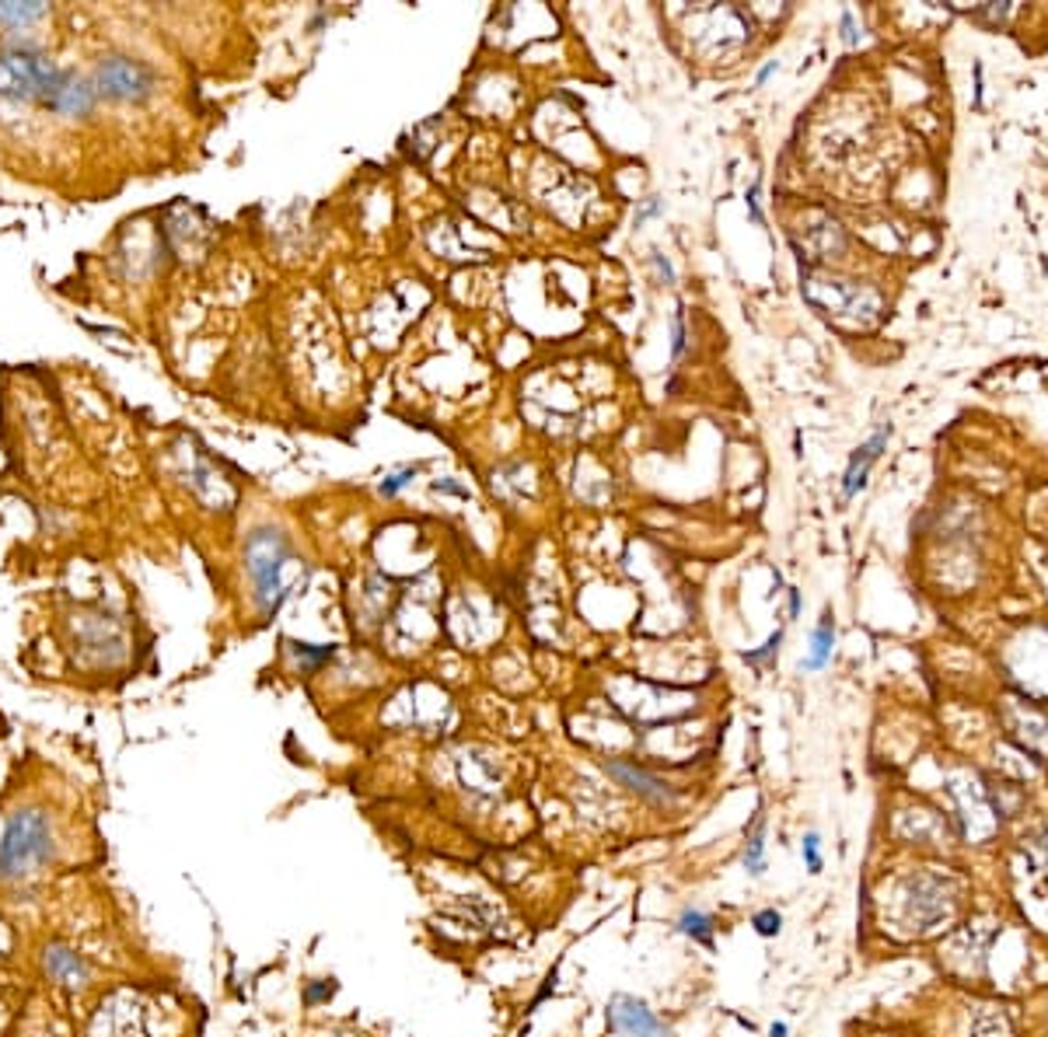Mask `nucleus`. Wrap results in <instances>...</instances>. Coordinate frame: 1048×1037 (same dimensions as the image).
I'll use <instances>...</instances> for the list:
<instances>
[{
  "instance_id": "f257e3e1",
  "label": "nucleus",
  "mask_w": 1048,
  "mask_h": 1037,
  "mask_svg": "<svg viewBox=\"0 0 1048 1037\" xmlns=\"http://www.w3.org/2000/svg\"><path fill=\"white\" fill-rule=\"evenodd\" d=\"M57 842L52 825L43 811H14L8 817L4 838H0V884H25L52 863Z\"/></svg>"
},
{
  "instance_id": "f03ea898",
  "label": "nucleus",
  "mask_w": 1048,
  "mask_h": 1037,
  "mask_svg": "<svg viewBox=\"0 0 1048 1037\" xmlns=\"http://www.w3.org/2000/svg\"><path fill=\"white\" fill-rule=\"evenodd\" d=\"M60 67L43 46L4 43L0 46V98L14 105L43 102Z\"/></svg>"
},
{
  "instance_id": "7ed1b4c3",
  "label": "nucleus",
  "mask_w": 1048,
  "mask_h": 1037,
  "mask_svg": "<svg viewBox=\"0 0 1048 1037\" xmlns=\"http://www.w3.org/2000/svg\"><path fill=\"white\" fill-rule=\"evenodd\" d=\"M287 539L276 531V528H259L248 534V545H245V566L248 574H252V584H256V598H259V608L266 615H276V608L287 598V584H283V566H287Z\"/></svg>"
},
{
  "instance_id": "20e7f679",
  "label": "nucleus",
  "mask_w": 1048,
  "mask_h": 1037,
  "mask_svg": "<svg viewBox=\"0 0 1048 1037\" xmlns=\"http://www.w3.org/2000/svg\"><path fill=\"white\" fill-rule=\"evenodd\" d=\"M95 92L98 98L109 102H148L157 87V78L148 63H140L133 57H122V52H109L102 57L95 67Z\"/></svg>"
},
{
  "instance_id": "39448f33",
  "label": "nucleus",
  "mask_w": 1048,
  "mask_h": 1037,
  "mask_svg": "<svg viewBox=\"0 0 1048 1037\" xmlns=\"http://www.w3.org/2000/svg\"><path fill=\"white\" fill-rule=\"evenodd\" d=\"M951 884L933 877V873H916V877L905 881L902 887V916L912 929H930L937 926L940 919L951 916Z\"/></svg>"
},
{
  "instance_id": "423d86ee",
  "label": "nucleus",
  "mask_w": 1048,
  "mask_h": 1037,
  "mask_svg": "<svg viewBox=\"0 0 1048 1037\" xmlns=\"http://www.w3.org/2000/svg\"><path fill=\"white\" fill-rule=\"evenodd\" d=\"M43 105L49 113L57 116H67V119H78V116H87L98 105V92L95 84L74 74V70H60L57 81L49 84V92L43 98Z\"/></svg>"
},
{
  "instance_id": "0eeeda50",
  "label": "nucleus",
  "mask_w": 1048,
  "mask_h": 1037,
  "mask_svg": "<svg viewBox=\"0 0 1048 1037\" xmlns=\"http://www.w3.org/2000/svg\"><path fill=\"white\" fill-rule=\"evenodd\" d=\"M609 1030L623 1034V1037H671V1030L657 1021L653 1010L636 995H612Z\"/></svg>"
},
{
  "instance_id": "6e6552de",
  "label": "nucleus",
  "mask_w": 1048,
  "mask_h": 1037,
  "mask_svg": "<svg viewBox=\"0 0 1048 1037\" xmlns=\"http://www.w3.org/2000/svg\"><path fill=\"white\" fill-rule=\"evenodd\" d=\"M43 971L52 986L70 989V992H78L92 981V964H87L84 954H78L74 946H67L60 940H52L43 951Z\"/></svg>"
},
{
  "instance_id": "1a4fd4ad",
  "label": "nucleus",
  "mask_w": 1048,
  "mask_h": 1037,
  "mask_svg": "<svg viewBox=\"0 0 1048 1037\" xmlns=\"http://www.w3.org/2000/svg\"><path fill=\"white\" fill-rule=\"evenodd\" d=\"M605 773H609V776H615V779H619V786H626L629 793H636V797H644L647 803H653V808H671V803L679 800L664 779H657L653 773H647V768H639L636 762L609 758V762H605Z\"/></svg>"
},
{
  "instance_id": "9d476101",
  "label": "nucleus",
  "mask_w": 1048,
  "mask_h": 1037,
  "mask_svg": "<svg viewBox=\"0 0 1048 1037\" xmlns=\"http://www.w3.org/2000/svg\"><path fill=\"white\" fill-rule=\"evenodd\" d=\"M87 1037H144V1027H140V1013L130 1003V995H113L109 1003H102L92 1034Z\"/></svg>"
},
{
  "instance_id": "9b49d317",
  "label": "nucleus",
  "mask_w": 1048,
  "mask_h": 1037,
  "mask_svg": "<svg viewBox=\"0 0 1048 1037\" xmlns=\"http://www.w3.org/2000/svg\"><path fill=\"white\" fill-rule=\"evenodd\" d=\"M78 643L84 653H95L98 660H116L122 653V639L116 633V625L109 622V615L84 618L78 629Z\"/></svg>"
},
{
  "instance_id": "f8f14e48",
  "label": "nucleus",
  "mask_w": 1048,
  "mask_h": 1037,
  "mask_svg": "<svg viewBox=\"0 0 1048 1037\" xmlns=\"http://www.w3.org/2000/svg\"><path fill=\"white\" fill-rule=\"evenodd\" d=\"M887 437H892V426H884V431H878L874 437H870V440L860 447L857 455L849 458V469H846V475H843V496H846V499H849V496H857V490H863L870 464H874V461L881 458Z\"/></svg>"
},
{
  "instance_id": "ddd939ff",
  "label": "nucleus",
  "mask_w": 1048,
  "mask_h": 1037,
  "mask_svg": "<svg viewBox=\"0 0 1048 1037\" xmlns=\"http://www.w3.org/2000/svg\"><path fill=\"white\" fill-rule=\"evenodd\" d=\"M46 11H49L46 4H0V28L25 32L35 22H43Z\"/></svg>"
},
{
  "instance_id": "4468645a",
  "label": "nucleus",
  "mask_w": 1048,
  "mask_h": 1037,
  "mask_svg": "<svg viewBox=\"0 0 1048 1037\" xmlns=\"http://www.w3.org/2000/svg\"><path fill=\"white\" fill-rule=\"evenodd\" d=\"M832 647H836V625H832V615H825V618H822V625H819V629H814V636H811V657H808V668H811V671L825 668V664H828V657H832Z\"/></svg>"
},
{
  "instance_id": "2eb2a0df",
  "label": "nucleus",
  "mask_w": 1048,
  "mask_h": 1037,
  "mask_svg": "<svg viewBox=\"0 0 1048 1037\" xmlns=\"http://www.w3.org/2000/svg\"><path fill=\"white\" fill-rule=\"evenodd\" d=\"M679 933L709 946V943H714V919H709L706 911H699V908H685L679 916Z\"/></svg>"
},
{
  "instance_id": "dca6fc26",
  "label": "nucleus",
  "mask_w": 1048,
  "mask_h": 1037,
  "mask_svg": "<svg viewBox=\"0 0 1048 1037\" xmlns=\"http://www.w3.org/2000/svg\"><path fill=\"white\" fill-rule=\"evenodd\" d=\"M744 870L758 877L762 870H766V838H762V828L749 838V846H744Z\"/></svg>"
},
{
  "instance_id": "f3484780",
  "label": "nucleus",
  "mask_w": 1048,
  "mask_h": 1037,
  "mask_svg": "<svg viewBox=\"0 0 1048 1037\" xmlns=\"http://www.w3.org/2000/svg\"><path fill=\"white\" fill-rule=\"evenodd\" d=\"M752 926H755V933L758 936H779V929H784V916H779L776 908H762V911H755V919H752Z\"/></svg>"
},
{
  "instance_id": "a211bd4d",
  "label": "nucleus",
  "mask_w": 1048,
  "mask_h": 1037,
  "mask_svg": "<svg viewBox=\"0 0 1048 1037\" xmlns=\"http://www.w3.org/2000/svg\"><path fill=\"white\" fill-rule=\"evenodd\" d=\"M1024 856L1035 870H1048V835L1024 838Z\"/></svg>"
},
{
  "instance_id": "6ab92c4d",
  "label": "nucleus",
  "mask_w": 1048,
  "mask_h": 1037,
  "mask_svg": "<svg viewBox=\"0 0 1048 1037\" xmlns=\"http://www.w3.org/2000/svg\"><path fill=\"white\" fill-rule=\"evenodd\" d=\"M801 852H804L808 870H811V873H822V838H819V832H808V835H804Z\"/></svg>"
},
{
  "instance_id": "aec40b11",
  "label": "nucleus",
  "mask_w": 1048,
  "mask_h": 1037,
  "mask_svg": "<svg viewBox=\"0 0 1048 1037\" xmlns=\"http://www.w3.org/2000/svg\"><path fill=\"white\" fill-rule=\"evenodd\" d=\"M413 475H416V469H402V472H396V475H388V479L381 482V493H385V496H396Z\"/></svg>"
},
{
  "instance_id": "412c9836",
  "label": "nucleus",
  "mask_w": 1048,
  "mask_h": 1037,
  "mask_svg": "<svg viewBox=\"0 0 1048 1037\" xmlns=\"http://www.w3.org/2000/svg\"><path fill=\"white\" fill-rule=\"evenodd\" d=\"M332 657V650H311L305 643H297V660H305V664H318V660Z\"/></svg>"
},
{
  "instance_id": "4be33fe9",
  "label": "nucleus",
  "mask_w": 1048,
  "mask_h": 1037,
  "mask_svg": "<svg viewBox=\"0 0 1048 1037\" xmlns=\"http://www.w3.org/2000/svg\"><path fill=\"white\" fill-rule=\"evenodd\" d=\"M11 946H14V933H11V926L0 919V961L11 954Z\"/></svg>"
},
{
  "instance_id": "5701e85b",
  "label": "nucleus",
  "mask_w": 1048,
  "mask_h": 1037,
  "mask_svg": "<svg viewBox=\"0 0 1048 1037\" xmlns=\"http://www.w3.org/2000/svg\"><path fill=\"white\" fill-rule=\"evenodd\" d=\"M779 639H784V636L776 633V636H773V639H769V643H766V647H762V650H755V653H744V660H762V657L776 653V650H779Z\"/></svg>"
},
{
  "instance_id": "b1692460",
  "label": "nucleus",
  "mask_w": 1048,
  "mask_h": 1037,
  "mask_svg": "<svg viewBox=\"0 0 1048 1037\" xmlns=\"http://www.w3.org/2000/svg\"><path fill=\"white\" fill-rule=\"evenodd\" d=\"M674 356L685 350V329H682V315H674V343H671Z\"/></svg>"
},
{
  "instance_id": "393cba45",
  "label": "nucleus",
  "mask_w": 1048,
  "mask_h": 1037,
  "mask_svg": "<svg viewBox=\"0 0 1048 1037\" xmlns=\"http://www.w3.org/2000/svg\"><path fill=\"white\" fill-rule=\"evenodd\" d=\"M653 266H657V273L664 276V283H674V270H671V262L661 252H653Z\"/></svg>"
},
{
  "instance_id": "a878e982",
  "label": "nucleus",
  "mask_w": 1048,
  "mask_h": 1037,
  "mask_svg": "<svg viewBox=\"0 0 1048 1037\" xmlns=\"http://www.w3.org/2000/svg\"><path fill=\"white\" fill-rule=\"evenodd\" d=\"M657 210H661V203H657V200H650V203H647L644 210H639V213H636V224H644L647 217H653V213H657Z\"/></svg>"
},
{
  "instance_id": "bb28decb",
  "label": "nucleus",
  "mask_w": 1048,
  "mask_h": 1037,
  "mask_svg": "<svg viewBox=\"0 0 1048 1037\" xmlns=\"http://www.w3.org/2000/svg\"><path fill=\"white\" fill-rule=\"evenodd\" d=\"M332 995V986H318V989H308V1003H318V999Z\"/></svg>"
},
{
  "instance_id": "cd10ccee",
  "label": "nucleus",
  "mask_w": 1048,
  "mask_h": 1037,
  "mask_svg": "<svg viewBox=\"0 0 1048 1037\" xmlns=\"http://www.w3.org/2000/svg\"><path fill=\"white\" fill-rule=\"evenodd\" d=\"M843 32H846V43L857 39V32H852V14H843Z\"/></svg>"
},
{
  "instance_id": "c85d7f7f",
  "label": "nucleus",
  "mask_w": 1048,
  "mask_h": 1037,
  "mask_svg": "<svg viewBox=\"0 0 1048 1037\" xmlns=\"http://www.w3.org/2000/svg\"><path fill=\"white\" fill-rule=\"evenodd\" d=\"M773 70H776V60H773V63H766V67H762V70H758V78H755V81L762 84V81H766V78L773 74Z\"/></svg>"
},
{
  "instance_id": "c756f323",
  "label": "nucleus",
  "mask_w": 1048,
  "mask_h": 1037,
  "mask_svg": "<svg viewBox=\"0 0 1048 1037\" xmlns=\"http://www.w3.org/2000/svg\"><path fill=\"white\" fill-rule=\"evenodd\" d=\"M797 612H801V594L790 591V615H797Z\"/></svg>"
},
{
  "instance_id": "7c9ffc66",
  "label": "nucleus",
  "mask_w": 1048,
  "mask_h": 1037,
  "mask_svg": "<svg viewBox=\"0 0 1048 1037\" xmlns=\"http://www.w3.org/2000/svg\"><path fill=\"white\" fill-rule=\"evenodd\" d=\"M769 1037H787V1024H773Z\"/></svg>"
},
{
  "instance_id": "2f4dec72",
  "label": "nucleus",
  "mask_w": 1048,
  "mask_h": 1037,
  "mask_svg": "<svg viewBox=\"0 0 1048 1037\" xmlns=\"http://www.w3.org/2000/svg\"><path fill=\"white\" fill-rule=\"evenodd\" d=\"M4 1021H8V1003L0 999V1027H4Z\"/></svg>"
}]
</instances>
